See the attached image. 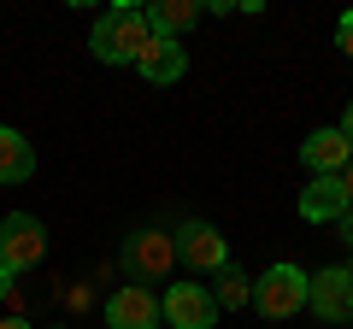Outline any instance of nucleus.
<instances>
[{
  "mask_svg": "<svg viewBox=\"0 0 353 329\" xmlns=\"http://www.w3.org/2000/svg\"><path fill=\"white\" fill-rule=\"evenodd\" d=\"M336 224H341V241H347V247H353V206H347V212L336 217Z\"/></svg>",
  "mask_w": 353,
  "mask_h": 329,
  "instance_id": "16",
  "label": "nucleus"
},
{
  "mask_svg": "<svg viewBox=\"0 0 353 329\" xmlns=\"http://www.w3.org/2000/svg\"><path fill=\"white\" fill-rule=\"evenodd\" d=\"M41 253H48V229L36 224L30 212H12L6 224H0V270H36Z\"/></svg>",
  "mask_w": 353,
  "mask_h": 329,
  "instance_id": "4",
  "label": "nucleus"
},
{
  "mask_svg": "<svg viewBox=\"0 0 353 329\" xmlns=\"http://www.w3.org/2000/svg\"><path fill=\"white\" fill-rule=\"evenodd\" d=\"M124 270H130V282H165L176 270V235L171 229H136V235L124 241Z\"/></svg>",
  "mask_w": 353,
  "mask_h": 329,
  "instance_id": "2",
  "label": "nucleus"
},
{
  "mask_svg": "<svg viewBox=\"0 0 353 329\" xmlns=\"http://www.w3.org/2000/svg\"><path fill=\"white\" fill-rule=\"evenodd\" d=\"M0 329H36V323H24V317H0Z\"/></svg>",
  "mask_w": 353,
  "mask_h": 329,
  "instance_id": "19",
  "label": "nucleus"
},
{
  "mask_svg": "<svg viewBox=\"0 0 353 329\" xmlns=\"http://www.w3.org/2000/svg\"><path fill=\"white\" fill-rule=\"evenodd\" d=\"M341 136L353 141V100H347V112H341Z\"/></svg>",
  "mask_w": 353,
  "mask_h": 329,
  "instance_id": "18",
  "label": "nucleus"
},
{
  "mask_svg": "<svg viewBox=\"0 0 353 329\" xmlns=\"http://www.w3.org/2000/svg\"><path fill=\"white\" fill-rule=\"evenodd\" d=\"M136 71L148 76V83H176V76L189 71V53H183V41H165V36H159V41L136 59Z\"/></svg>",
  "mask_w": 353,
  "mask_h": 329,
  "instance_id": "12",
  "label": "nucleus"
},
{
  "mask_svg": "<svg viewBox=\"0 0 353 329\" xmlns=\"http://www.w3.org/2000/svg\"><path fill=\"white\" fill-rule=\"evenodd\" d=\"M341 189H347V206H353V159H347V171H341Z\"/></svg>",
  "mask_w": 353,
  "mask_h": 329,
  "instance_id": "17",
  "label": "nucleus"
},
{
  "mask_svg": "<svg viewBox=\"0 0 353 329\" xmlns=\"http://www.w3.org/2000/svg\"><path fill=\"white\" fill-rule=\"evenodd\" d=\"M306 306H312L324 323H353V277H347V265L318 270V277H312V294H306Z\"/></svg>",
  "mask_w": 353,
  "mask_h": 329,
  "instance_id": "7",
  "label": "nucleus"
},
{
  "mask_svg": "<svg viewBox=\"0 0 353 329\" xmlns=\"http://www.w3.org/2000/svg\"><path fill=\"white\" fill-rule=\"evenodd\" d=\"M159 317L171 329H212L218 323V300L201 282H171V294L159 300Z\"/></svg>",
  "mask_w": 353,
  "mask_h": 329,
  "instance_id": "5",
  "label": "nucleus"
},
{
  "mask_svg": "<svg viewBox=\"0 0 353 329\" xmlns=\"http://www.w3.org/2000/svg\"><path fill=\"white\" fill-rule=\"evenodd\" d=\"M36 177V147H30L18 129H0V182H30Z\"/></svg>",
  "mask_w": 353,
  "mask_h": 329,
  "instance_id": "13",
  "label": "nucleus"
},
{
  "mask_svg": "<svg viewBox=\"0 0 353 329\" xmlns=\"http://www.w3.org/2000/svg\"><path fill=\"white\" fill-rule=\"evenodd\" d=\"M347 277H353V259H347Z\"/></svg>",
  "mask_w": 353,
  "mask_h": 329,
  "instance_id": "21",
  "label": "nucleus"
},
{
  "mask_svg": "<svg viewBox=\"0 0 353 329\" xmlns=\"http://www.w3.org/2000/svg\"><path fill=\"white\" fill-rule=\"evenodd\" d=\"M212 300H218V312H241V306H253V277L236 270V265H224V270H218Z\"/></svg>",
  "mask_w": 353,
  "mask_h": 329,
  "instance_id": "14",
  "label": "nucleus"
},
{
  "mask_svg": "<svg viewBox=\"0 0 353 329\" xmlns=\"http://www.w3.org/2000/svg\"><path fill=\"white\" fill-rule=\"evenodd\" d=\"M6 288H12V270H0V300H6Z\"/></svg>",
  "mask_w": 353,
  "mask_h": 329,
  "instance_id": "20",
  "label": "nucleus"
},
{
  "mask_svg": "<svg viewBox=\"0 0 353 329\" xmlns=\"http://www.w3.org/2000/svg\"><path fill=\"white\" fill-rule=\"evenodd\" d=\"M88 41H94V59L101 65H136L159 36H153V18L141 12V6H112V12L94 24Z\"/></svg>",
  "mask_w": 353,
  "mask_h": 329,
  "instance_id": "1",
  "label": "nucleus"
},
{
  "mask_svg": "<svg viewBox=\"0 0 353 329\" xmlns=\"http://www.w3.org/2000/svg\"><path fill=\"white\" fill-rule=\"evenodd\" d=\"M347 159H353V141L341 136V129H312V136L301 141V164L312 177H341Z\"/></svg>",
  "mask_w": 353,
  "mask_h": 329,
  "instance_id": "9",
  "label": "nucleus"
},
{
  "mask_svg": "<svg viewBox=\"0 0 353 329\" xmlns=\"http://www.w3.org/2000/svg\"><path fill=\"white\" fill-rule=\"evenodd\" d=\"M306 294H312V277L301 265H271L265 277H253V306L265 317H294L306 312Z\"/></svg>",
  "mask_w": 353,
  "mask_h": 329,
  "instance_id": "3",
  "label": "nucleus"
},
{
  "mask_svg": "<svg viewBox=\"0 0 353 329\" xmlns=\"http://www.w3.org/2000/svg\"><path fill=\"white\" fill-rule=\"evenodd\" d=\"M347 212V189H341V177H312L301 194V217L306 224H336V217Z\"/></svg>",
  "mask_w": 353,
  "mask_h": 329,
  "instance_id": "10",
  "label": "nucleus"
},
{
  "mask_svg": "<svg viewBox=\"0 0 353 329\" xmlns=\"http://www.w3.org/2000/svg\"><path fill=\"white\" fill-rule=\"evenodd\" d=\"M176 265H194V270H224L230 265V241H224V229H212V224H183L176 229Z\"/></svg>",
  "mask_w": 353,
  "mask_h": 329,
  "instance_id": "6",
  "label": "nucleus"
},
{
  "mask_svg": "<svg viewBox=\"0 0 353 329\" xmlns=\"http://www.w3.org/2000/svg\"><path fill=\"white\" fill-rule=\"evenodd\" d=\"M336 47H341V53H347V59H353V12H347V18H341V24H336Z\"/></svg>",
  "mask_w": 353,
  "mask_h": 329,
  "instance_id": "15",
  "label": "nucleus"
},
{
  "mask_svg": "<svg viewBox=\"0 0 353 329\" xmlns=\"http://www.w3.org/2000/svg\"><path fill=\"white\" fill-rule=\"evenodd\" d=\"M148 18H153V36L183 41V36H189V30L206 18V0H159V6H153Z\"/></svg>",
  "mask_w": 353,
  "mask_h": 329,
  "instance_id": "11",
  "label": "nucleus"
},
{
  "mask_svg": "<svg viewBox=\"0 0 353 329\" xmlns=\"http://www.w3.org/2000/svg\"><path fill=\"white\" fill-rule=\"evenodd\" d=\"M159 300H153V288H141V282H124V288L106 300V329H159Z\"/></svg>",
  "mask_w": 353,
  "mask_h": 329,
  "instance_id": "8",
  "label": "nucleus"
}]
</instances>
